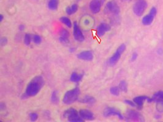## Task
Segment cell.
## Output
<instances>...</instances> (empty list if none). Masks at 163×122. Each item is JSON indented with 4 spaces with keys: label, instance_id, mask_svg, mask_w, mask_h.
Returning <instances> with one entry per match:
<instances>
[{
    "label": "cell",
    "instance_id": "30bf717a",
    "mask_svg": "<svg viewBox=\"0 0 163 122\" xmlns=\"http://www.w3.org/2000/svg\"><path fill=\"white\" fill-rule=\"evenodd\" d=\"M73 36L74 39L79 42H84L85 40V37L81 31L80 27L76 21L74 22L73 25Z\"/></svg>",
    "mask_w": 163,
    "mask_h": 122
},
{
    "label": "cell",
    "instance_id": "4fadbf2b",
    "mask_svg": "<svg viewBox=\"0 0 163 122\" xmlns=\"http://www.w3.org/2000/svg\"><path fill=\"white\" fill-rule=\"evenodd\" d=\"M77 58L84 61H92L94 58V56L91 51H84L77 54Z\"/></svg>",
    "mask_w": 163,
    "mask_h": 122
},
{
    "label": "cell",
    "instance_id": "d590c367",
    "mask_svg": "<svg viewBox=\"0 0 163 122\" xmlns=\"http://www.w3.org/2000/svg\"><path fill=\"white\" fill-rule=\"evenodd\" d=\"M78 1H80V0H78Z\"/></svg>",
    "mask_w": 163,
    "mask_h": 122
},
{
    "label": "cell",
    "instance_id": "cb8c5ba5",
    "mask_svg": "<svg viewBox=\"0 0 163 122\" xmlns=\"http://www.w3.org/2000/svg\"><path fill=\"white\" fill-rule=\"evenodd\" d=\"M118 87L120 89L121 91L124 92H127L128 90V84L125 81L123 80L120 82L119 85H118Z\"/></svg>",
    "mask_w": 163,
    "mask_h": 122
},
{
    "label": "cell",
    "instance_id": "ba28073f",
    "mask_svg": "<svg viewBox=\"0 0 163 122\" xmlns=\"http://www.w3.org/2000/svg\"><path fill=\"white\" fill-rule=\"evenodd\" d=\"M157 9L156 8L154 7H153V8L150 9V11L149 14H147V16L143 17L142 22V24L145 26H149L150 25L157 16Z\"/></svg>",
    "mask_w": 163,
    "mask_h": 122
},
{
    "label": "cell",
    "instance_id": "7402d4cb",
    "mask_svg": "<svg viewBox=\"0 0 163 122\" xmlns=\"http://www.w3.org/2000/svg\"><path fill=\"white\" fill-rule=\"evenodd\" d=\"M50 101L51 103L55 104H57L59 103V97L57 91L55 90L51 93L50 97Z\"/></svg>",
    "mask_w": 163,
    "mask_h": 122
},
{
    "label": "cell",
    "instance_id": "3957f363",
    "mask_svg": "<svg viewBox=\"0 0 163 122\" xmlns=\"http://www.w3.org/2000/svg\"><path fill=\"white\" fill-rule=\"evenodd\" d=\"M148 6L145 0H136L132 7V11L137 17L142 16Z\"/></svg>",
    "mask_w": 163,
    "mask_h": 122
},
{
    "label": "cell",
    "instance_id": "52a82bcc",
    "mask_svg": "<svg viewBox=\"0 0 163 122\" xmlns=\"http://www.w3.org/2000/svg\"><path fill=\"white\" fill-rule=\"evenodd\" d=\"M103 116L105 117L116 116L120 120L124 119V117L121 112L115 108V107H106L103 111Z\"/></svg>",
    "mask_w": 163,
    "mask_h": 122
},
{
    "label": "cell",
    "instance_id": "f1b7e54d",
    "mask_svg": "<svg viewBox=\"0 0 163 122\" xmlns=\"http://www.w3.org/2000/svg\"><path fill=\"white\" fill-rule=\"evenodd\" d=\"M157 109L158 112H163V102H158L157 104Z\"/></svg>",
    "mask_w": 163,
    "mask_h": 122
},
{
    "label": "cell",
    "instance_id": "4316f807",
    "mask_svg": "<svg viewBox=\"0 0 163 122\" xmlns=\"http://www.w3.org/2000/svg\"><path fill=\"white\" fill-rule=\"evenodd\" d=\"M32 40L34 42V44H37V45L40 44L42 42V38L39 36V35H37V34H35L33 35V36L32 37Z\"/></svg>",
    "mask_w": 163,
    "mask_h": 122
},
{
    "label": "cell",
    "instance_id": "836d02e7",
    "mask_svg": "<svg viewBox=\"0 0 163 122\" xmlns=\"http://www.w3.org/2000/svg\"><path fill=\"white\" fill-rule=\"evenodd\" d=\"M3 18H4L3 16L2 15V14H1V15H0V21H2L3 20Z\"/></svg>",
    "mask_w": 163,
    "mask_h": 122
},
{
    "label": "cell",
    "instance_id": "5b68a950",
    "mask_svg": "<svg viewBox=\"0 0 163 122\" xmlns=\"http://www.w3.org/2000/svg\"><path fill=\"white\" fill-rule=\"evenodd\" d=\"M104 12L108 15H112L114 17H117L119 15L120 10L119 6L115 1H111L106 4Z\"/></svg>",
    "mask_w": 163,
    "mask_h": 122
},
{
    "label": "cell",
    "instance_id": "484cf974",
    "mask_svg": "<svg viewBox=\"0 0 163 122\" xmlns=\"http://www.w3.org/2000/svg\"><path fill=\"white\" fill-rule=\"evenodd\" d=\"M32 40V36L29 34H26L24 37V43L25 45L29 46L30 45Z\"/></svg>",
    "mask_w": 163,
    "mask_h": 122
},
{
    "label": "cell",
    "instance_id": "9a60e30c",
    "mask_svg": "<svg viewBox=\"0 0 163 122\" xmlns=\"http://www.w3.org/2000/svg\"><path fill=\"white\" fill-rule=\"evenodd\" d=\"M80 116L84 120H93L94 116L93 113L88 109H81L79 111Z\"/></svg>",
    "mask_w": 163,
    "mask_h": 122
},
{
    "label": "cell",
    "instance_id": "7a4b0ae2",
    "mask_svg": "<svg viewBox=\"0 0 163 122\" xmlns=\"http://www.w3.org/2000/svg\"><path fill=\"white\" fill-rule=\"evenodd\" d=\"M80 94L79 88L76 87L66 92L63 98V103L66 105H70L76 102Z\"/></svg>",
    "mask_w": 163,
    "mask_h": 122
},
{
    "label": "cell",
    "instance_id": "2e32d148",
    "mask_svg": "<svg viewBox=\"0 0 163 122\" xmlns=\"http://www.w3.org/2000/svg\"><path fill=\"white\" fill-rule=\"evenodd\" d=\"M148 98H149V97L147 96H139L133 99V102H134L139 109H141L143 107L144 102L147 100Z\"/></svg>",
    "mask_w": 163,
    "mask_h": 122
},
{
    "label": "cell",
    "instance_id": "e575fe53",
    "mask_svg": "<svg viewBox=\"0 0 163 122\" xmlns=\"http://www.w3.org/2000/svg\"><path fill=\"white\" fill-rule=\"evenodd\" d=\"M123 1H128V0H123Z\"/></svg>",
    "mask_w": 163,
    "mask_h": 122
},
{
    "label": "cell",
    "instance_id": "9c48e42d",
    "mask_svg": "<svg viewBox=\"0 0 163 122\" xmlns=\"http://www.w3.org/2000/svg\"><path fill=\"white\" fill-rule=\"evenodd\" d=\"M127 115V120L128 121H143L144 120L143 117L139 112L136 111L128 109L126 113Z\"/></svg>",
    "mask_w": 163,
    "mask_h": 122
},
{
    "label": "cell",
    "instance_id": "d6a6232c",
    "mask_svg": "<svg viewBox=\"0 0 163 122\" xmlns=\"http://www.w3.org/2000/svg\"><path fill=\"white\" fill-rule=\"evenodd\" d=\"M19 29L20 31H23L24 30V29H25V26L24 25H20L19 26Z\"/></svg>",
    "mask_w": 163,
    "mask_h": 122
},
{
    "label": "cell",
    "instance_id": "7c38bea8",
    "mask_svg": "<svg viewBox=\"0 0 163 122\" xmlns=\"http://www.w3.org/2000/svg\"><path fill=\"white\" fill-rule=\"evenodd\" d=\"M69 32L64 28L60 29L59 31V40L64 45H67L69 42Z\"/></svg>",
    "mask_w": 163,
    "mask_h": 122
},
{
    "label": "cell",
    "instance_id": "f546056e",
    "mask_svg": "<svg viewBox=\"0 0 163 122\" xmlns=\"http://www.w3.org/2000/svg\"><path fill=\"white\" fill-rule=\"evenodd\" d=\"M124 103L125 104H127L129 105V106H131V107H136V104L134 103V102L131 101V100L126 99V100H124Z\"/></svg>",
    "mask_w": 163,
    "mask_h": 122
},
{
    "label": "cell",
    "instance_id": "6da1fadb",
    "mask_svg": "<svg viewBox=\"0 0 163 122\" xmlns=\"http://www.w3.org/2000/svg\"><path fill=\"white\" fill-rule=\"evenodd\" d=\"M44 80L41 76H36L28 84L22 98H28L38 95L43 87Z\"/></svg>",
    "mask_w": 163,
    "mask_h": 122
},
{
    "label": "cell",
    "instance_id": "d6986e66",
    "mask_svg": "<svg viewBox=\"0 0 163 122\" xmlns=\"http://www.w3.org/2000/svg\"><path fill=\"white\" fill-rule=\"evenodd\" d=\"M78 10V6L76 4H73L71 6L67 7L66 9V12L68 16H72L74 13H75Z\"/></svg>",
    "mask_w": 163,
    "mask_h": 122
},
{
    "label": "cell",
    "instance_id": "8fae6325",
    "mask_svg": "<svg viewBox=\"0 0 163 122\" xmlns=\"http://www.w3.org/2000/svg\"><path fill=\"white\" fill-rule=\"evenodd\" d=\"M104 1L105 0H92L89 5V8L92 12L93 13H98Z\"/></svg>",
    "mask_w": 163,
    "mask_h": 122
},
{
    "label": "cell",
    "instance_id": "8992f818",
    "mask_svg": "<svg viewBox=\"0 0 163 122\" xmlns=\"http://www.w3.org/2000/svg\"><path fill=\"white\" fill-rule=\"evenodd\" d=\"M126 49V45L124 44H122L120 46L118 47V48L117 49L116 51L114 53V54L111 56L109 60V63L111 66H115V64L118 62V61L120 60V57L123 53V52Z\"/></svg>",
    "mask_w": 163,
    "mask_h": 122
},
{
    "label": "cell",
    "instance_id": "ac0fdd59",
    "mask_svg": "<svg viewBox=\"0 0 163 122\" xmlns=\"http://www.w3.org/2000/svg\"><path fill=\"white\" fill-rule=\"evenodd\" d=\"M47 7L50 11H56L58 7V0H49Z\"/></svg>",
    "mask_w": 163,
    "mask_h": 122
},
{
    "label": "cell",
    "instance_id": "e0dca14e",
    "mask_svg": "<svg viewBox=\"0 0 163 122\" xmlns=\"http://www.w3.org/2000/svg\"><path fill=\"white\" fill-rule=\"evenodd\" d=\"M82 103L88 104V105H93L96 103V99L90 95H85L81 100Z\"/></svg>",
    "mask_w": 163,
    "mask_h": 122
},
{
    "label": "cell",
    "instance_id": "5bb4252c",
    "mask_svg": "<svg viewBox=\"0 0 163 122\" xmlns=\"http://www.w3.org/2000/svg\"><path fill=\"white\" fill-rule=\"evenodd\" d=\"M110 30V26L109 24L102 23L100 24L97 28V35L99 37H102L107 32Z\"/></svg>",
    "mask_w": 163,
    "mask_h": 122
},
{
    "label": "cell",
    "instance_id": "ffe728a7",
    "mask_svg": "<svg viewBox=\"0 0 163 122\" xmlns=\"http://www.w3.org/2000/svg\"><path fill=\"white\" fill-rule=\"evenodd\" d=\"M152 102H163V91H159L155 93L152 98Z\"/></svg>",
    "mask_w": 163,
    "mask_h": 122
},
{
    "label": "cell",
    "instance_id": "44dd1931",
    "mask_svg": "<svg viewBox=\"0 0 163 122\" xmlns=\"http://www.w3.org/2000/svg\"><path fill=\"white\" fill-rule=\"evenodd\" d=\"M82 78L83 75L78 74L76 72H73L70 76V80L73 83H79L82 80Z\"/></svg>",
    "mask_w": 163,
    "mask_h": 122
},
{
    "label": "cell",
    "instance_id": "83f0119b",
    "mask_svg": "<svg viewBox=\"0 0 163 122\" xmlns=\"http://www.w3.org/2000/svg\"><path fill=\"white\" fill-rule=\"evenodd\" d=\"M29 120L31 121H36L38 118V114L37 113H31L29 114Z\"/></svg>",
    "mask_w": 163,
    "mask_h": 122
},
{
    "label": "cell",
    "instance_id": "277c9868",
    "mask_svg": "<svg viewBox=\"0 0 163 122\" xmlns=\"http://www.w3.org/2000/svg\"><path fill=\"white\" fill-rule=\"evenodd\" d=\"M63 116L67 118L68 120L71 122H83L84 120L79 115L77 110L74 108H69L64 111Z\"/></svg>",
    "mask_w": 163,
    "mask_h": 122
},
{
    "label": "cell",
    "instance_id": "4dcf8cb0",
    "mask_svg": "<svg viewBox=\"0 0 163 122\" xmlns=\"http://www.w3.org/2000/svg\"><path fill=\"white\" fill-rule=\"evenodd\" d=\"M137 57H138V55H137V53H133V54H132V56H131V61L132 62L135 61L137 59Z\"/></svg>",
    "mask_w": 163,
    "mask_h": 122
},
{
    "label": "cell",
    "instance_id": "603a6c76",
    "mask_svg": "<svg viewBox=\"0 0 163 122\" xmlns=\"http://www.w3.org/2000/svg\"><path fill=\"white\" fill-rule=\"evenodd\" d=\"M60 21L62 23H63L64 25H66L68 28H71L72 27V23L71 20L67 17H62L60 18Z\"/></svg>",
    "mask_w": 163,
    "mask_h": 122
},
{
    "label": "cell",
    "instance_id": "1f68e13d",
    "mask_svg": "<svg viewBox=\"0 0 163 122\" xmlns=\"http://www.w3.org/2000/svg\"><path fill=\"white\" fill-rule=\"evenodd\" d=\"M7 40L6 38H5V37L1 38V45H5L7 44Z\"/></svg>",
    "mask_w": 163,
    "mask_h": 122
},
{
    "label": "cell",
    "instance_id": "d4e9b609",
    "mask_svg": "<svg viewBox=\"0 0 163 122\" xmlns=\"http://www.w3.org/2000/svg\"><path fill=\"white\" fill-rule=\"evenodd\" d=\"M110 94L114 96H118L120 95V89L118 87H112L110 89Z\"/></svg>",
    "mask_w": 163,
    "mask_h": 122
}]
</instances>
